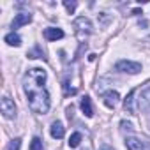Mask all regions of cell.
<instances>
[{
	"label": "cell",
	"mask_w": 150,
	"mask_h": 150,
	"mask_svg": "<svg viewBox=\"0 0 150 150\" xmlns=\"http://www.w3.org/2000/svg\"><path fill=\"white\" fill-rule=\"evenodd\" d=\"M120 125H122V131H132V125H131L129 122H125V120H124Z\"/></svg>",
	"instance_id": "obj_19"
},
{
	"label": "cell",
	"mask_w": 150,
	"mask_h": 150,
	"mask_svg": "<svg viewBox=\"0 0 150 150\" xmlns=\"http://www.w3.org/2000/svg\"><path fill=\"white\" fill-rule=\"evenodd\" d=\"M136 96H138V99H136V108L141 110V111L148 110V108H150V83H146L145 87H141L139 90H136Z\"/></svg>",
	"instance_id": "obj_3"
},
{
	"label": "cell",
	"mask_w": 150,
	"mask_h": 150,
	"mask_svg": "<svg viewBox=\"0 0 150 150\" xmlns=\"http://www.w3.org/2000/svg\"><path fill=\"white\" fill-rule=\"evenodd\" d=\"M103 99H104V104L108 108H115L118 104V101H120V94L117 90H108V92L103 94Z\"/></svg>",
	"instance_id": "obj_7"
},
{
	"label": "cell",
	"mask_w": 150,
	"mask_h": 150,
	"mask_svg": "<svg viewBox=\"0 0 150 150\" xmlns=\"http://www.w3.org/2000/svg\"><path fill=\"white\" fill-rule=\"evenodd\" d=\"M30 21H32V14H30V13H20V14L14 16L11 27L16 30V28H20V27H23V25H28ZM14 30H13V32H14Z\"/></svg>",
	"instance_id": "obj_6"
},
{
	"label": "cell",
	"mask_w": 150,
	"mask_h": 150,
	"mask_svg": "<svg viewBox=\"0 0 150 150\" xmlns=\"http://www.w3.org/2000/svg\"><path fill=\"white\" fill-rule=\"evenodd\" d=\"M27 57H28V58H44V53L39 50V46H35L34 50H30V51L27 53Z\"/></svg>",
	"instance_id": "obj_15"
},
{
	"label": "cell",
	"mask_w": 150,
	"mask_h": 150,
	"mask_svg": "<svg viewBox=\"0 0 150 150\" xmlns=\"http://www.w3.org/2000/svg\"><path fill=\"white\" fill-rule=\"evenodd\" d=\"M50 132H51V138H55V139H62L64 136H65V127H64V124L62 122H53L51 124V129H50Z\"/></svg>",
	"instance_id": "obj_10"
},
{
	"label": "cell",
	"mask_w": 150,
	"mask_h": 150,
	"mask_svg": "<svg viewBox=\"0 0 150 150\" xmlns=\"http://www.w3.org/2000/svg\"><path fill=\"white\" fill-rule=\"evenodd\" d=\"M136 90H131L129 94H127V97L124 99V110L127 111V113H136L138 111V108H136Z\"/></svg>",
	"instance_id": "obj_8"
},
{
	"label": "cell",
	"mask_w": 150,
	"mask_h": 150,
	"mask_svg": "<svg viewBox=\"0 0 150 150\" xmlns=\"http://www.w3.org/2000/svg\"><path fill=\"white\" fill-rule=\"evenodd\" d=\"M4 41H6L9 46H16V48H18V46H21V37H20L16 32H9V34L4 37Z\"/></svg>",
	"instance_id": "obj_13"
},
{
	"label": "cell",
	"mask_w": 150,
	"mask_h": 150,
	"mask_svg": "<svg viewBox=\"0 0 150 150\" xmlns=\"http://www.w3.org/2000/svg\"><path fill=\"white\" fill-rule=\"evenodd\" d=\"M0 110H2V115L6 118H16V104L7 96H4L2 101H0Z\"/></svg>",
	"instance_id": "obj_5"
},
{
	"label": "cell",
	"mask_w": 150,
	"mask_h": 150,
	"mask_svg": "<svg viewBox=\"0 0 150 150\" xmlns=\"http://www.w3.org/2000/svg\"><path fill=\"white\" fill-rule=\"evenodd\" d=\"M125 146H127L129 150H145V143H143L139 138H134V136L125 138Z\"/></svg>",
	"instance_id": "obj_11"
},
{
	"label": "cell",
	"mask_w": 150,
	"mask_h": 150,
	"mask_svg": "<svg viewBox=\"0 0 150 150\" xmlns=\"http://www.w3.org/2000/svg\"><path fill=\"white\" fill-rule=\"evenodd\" d=\"M80 108H81V111L85 113V117H94V108H92V101H90V97L88 96H85L83 99H81V103H80Z\"/></svg>",
	"instance_id": "obj_12"
},
{
	"label": "cell",
	"mask_w": 150,
	"mask_h": 150,
	"mask_svg": "<svg viewBox=\"0 0 150 150\" xmlns=\"http://www.w3.org/2000/svg\"><path fill=\"white\" fill-rule=\"evenodd\" d=\"M80 143H81V132H72L71 138H69V146L71 148H76Z\"/></svg>",
	"instance_id": "obj_14"
},
{
	"label": "cell",
	"mask_w": 150,
	"mask_h": 150,
	"mask_svg": "<svg viewBox=\"0 0 150 150\" xmlns=\"http://www.w3.org/2000/svg\"><path fill=\"white\" fill-rule=\"evenodd\" d=\"M103 150H111V148L110 146H103Z\"/></svg>",
	"instance_id": "obj_20"
},
{
	"label": "cell",
	"mask_w": 150,
	"mask_h": 150,
	"mask_svg": "<svg viewBox=\"0 0 150 150\" xmlns=\"http://www.w3.org/2000/svg\"><path fill=\"white\" fill-rule=\"evenodd\" d=\"M20 146H21V139H20V138H14V139L9 143L7 150H20Z\"/></svg>",
	"instance_id": "obj_18"
},
{
	"label": "cell",
	"mask_w": 150,
	"mask_h": 150,
	"mask_svg": "<svg viewBox=\"0 0 150 150\" xmlns=\"http://www.w3.org/2000/svg\"><path fill=\"white\" fill-rule=\"evenodd\" d=\"M44 37L48 41H58L64 37V30L57 28V27H48V28H44Z\"/></svg>",
	"instance_id": "obj_9"
},
{
	"label": "cell",
	"mask_w": 150,
	"mask_h": 150,
	"mask_svg": "<svg viewBox=\"0 0 150 150\" xmlns=\"http://www.w3.org/2000/svg\"><path fill=\"white\" fill-rule=\"evenodd\" d=\"M46 80L48 74L41 67L28 69L23 76V90L28 101V108L37 115H44L50 110V94L46 90Z\"/></svg>",
	"instance_id": "obj_1"
},
{
	"label": "cell",
	"mask_w": 150,
	"mask_h": 150,
	"mask_svg": "<svg viewBox=\"0 0 150 150\" xmlns=\"http://www.w3.org/2000/svg\"><path fill=\"white\" fill-rule=\"evenodd\" d=\"M76 6H78V4L74 2V0H72V2H69V0H64V7H65V9H67V13H71V14L76 11Z\"/></svg>",
	"instance_id": "obj_17"
},
{
	"label": "cell",
	"mask_w": 150,
	"mask_h": 150,
	"mask_svg": "<svg viewBox=\"0 0 150 150\" xmlns=\"http://www.w3.org/2000/svg\"><path fill=\"white\" fill-rule=\"evenodd\" d=\"M72 27H74V32H76L78 41H81V42L92 34V21L88 18H85V16L76 18V20H74V23H72Z\"/></svg>",
	"instance_id": "obj_2"
},
{
	"label": "cell",
	"mask_w": 150,
	"mask_h": 150,
	"mask_svg": "<svg viewBox=\"0 0 150 150\" xmlns=\"http://www.w3.org/2000/svg\"><path fill=\"white\" fill-rule=\"evenodd\" d=\"M115 69L118 72H127V74H138L141 71V64L131 62V60H118L115 64Z\"/></svg>",
	"instance_id": "obj_4"
},
{
	"label": "cell",
	"mask_w": 150,
	"mask_h": 150,
	"mask_svg": "<svg viewBox=\"0 0 150 150\" xmlns=\"http://www.w3.org/2000/svg\"><path fill=\"white\" fill-rule=\"evenodd\" d=\"M30 150H44V146H42V139L35 136V138L32 139V143H30Z\"/></svg>",
	"instance_id": "obj_16"
}]
</instances>
